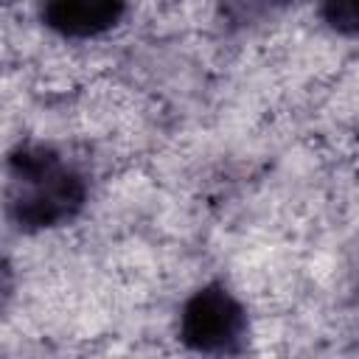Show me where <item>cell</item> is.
<instances>
[{
    "mask_svg": "<svg viewBox=\"0 0 359 359\" xmlns=\"http://www.w3.org/2000/svg\"><path fill=\"white\" fill-rule=\"evenodd\" d=\"M244 328L241 306L219 286L196 292L182 311V337L199 351H222Z\"/></svg>",
    "mask_w": 359,
    "mask_h": 359,
    "instance_id": "1",
    "label": "cell"
},
{
    "mask_svg": "<svg viewBox=\"0 0 359 359\" xmlns=\"http://www.w3.org/2000/svg\"><path fill=\"white\" fill-rule=\"evenodd\" d=\"M123 0H48L45 20L65 36H95L118 22Z\"/></svg>",
    "mask_w": 359,
    "mask_h": 359,
    "instance_id": "2",
    "label": "cell"
},
{
    "mask_svg": "<svg viewBox=\"0 0 359 359\" xmlns=\"http://www.w3.org/2000/svg\"><path fill=\"white\" fill-rule=\"evenodd\" d=\"M325 20L342 34H359V0H323Z\"/></svg>",
    "mask_w": 359,
    "mask_h": 359,
    "instance_id": "3",
    "label": "cell"
}]
</instances>
